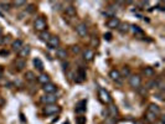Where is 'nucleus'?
Instances as JSON below:
<instances>
[{
  "instance_id": "obj_25",
  "label": "nucleus",
  "mask_w": 165,
  "mask_h": 124,
  "mask_svg": "<svg viewBox=\"0 0 165 124\" xmlns=\"http://www.w3.org/2000/svg\"><path fill=\"white\" fill-rule=\"evenodd\" d=\"M34 65L39 71H44V63L40 59H34Z\"/></svg>"
},
{
  "instance_id": "obj_31",
  "label": "nucleus",
  "mask_w": 165,
  "mask_h": 124,
  "mask_svg": "<svg viewBox=\"0 0 165 124\" xmlns=\"http://www.w3.org/2000/svg\"><path fill=\"white\" fill-rule=\"evenodd\" d=\"M71 51H72L73 53H76V55H77V53L81 52V47H80L78 45H75V46H72V47H71Z\"/></svg>"
},
{
  "instance_id": "obj_16",
  "label": "nucleus",
  "mask_w": 165,
  "mask_h": 124,
  "mask_svg": "<svg viewBox=\"0 0 165 124\" xmlns=\"http://www.w3.org/2000/svg\"><path fill=\"white\" fill-rule=\"evenodd\" d=\"M37 81H39V83H41V85H47V83H50V77H48V74H46V73H42V74H40V76L37 77Z\"/></svg>"
},
{
  "instance_id": "obj_24",
  "label": "nucleus",
  "mask_w": 165,
  "mask_h": 124,
  "mask_svg": "<svg viewBox=\"0 0 165 124\" xmlns=\"http://www.w3.org/2000/svg\"><path fill=\"white\" fill-rule=\"evenodd\" d=\"M25 78H26L28 81H30V82H34V81L36 79V76H35V73L32 72V71H26V73H25Z\"/></svg>"
},
{
  "instance_id": "obj_10",
  "label": "nucleus",
  "mask_w": 165,
  "mask_h": 124,
  "mask_svg": "<svg viewBox=\"0 0 165 124\" xmlns=\"http://www.w3.org/2000/svg\"><path fill=\"white\" fill-rule=\"evenodd\" d=\"M119 25H120V20L118 18H115V16H113V18H111L107 21V27L109 29H118Z\"/></svg>"
},
{
  "instance_id": "obj_5",
  "label": "nucleus",
  "mask_w": 165,
  "mask_h": 124,
  "mask_svg": "<svg viewBox=\"0 0 165 124\" xmlns=\"http://www.w3.org/2000/svg\"><path fill=\"white\" fill-rule=\"evenodd\" d=\"M76 31L81 37H86L88 35V26L86 22H80L76 26Z\"/></svg>"
},
{
  "instance_id": "obj_30",
  "label": "nucleus",
  "mask_w": 165,
  "mask_h": 124,
  "mask_svg": "<svg viewBox=\"0 0 165 124\" xmlns=\"http://www.w3.org/2000/svg\"><path fill=\"white\" fill-rule=\"evenodd\" d=\"M86 122H87V119H86L85 115H78V117H76V123L77 124H86Z\"/></svg>"
},
{
  "instance_id": "obj_37",
  "label": "nucleus",
  "mask_w": 165,
  "mask_h": 124,
  "mask_svg": "<svg viewBox=\"0 0 165 124\" xmlns=\"http://www.w3.org/2000/svg\"><path fill=\"white\" fill-rule=\"evenodd\" d=\"M92 45H93V46H94V45H96V46L98 45V40H97V39H94V37L92 39Z\"/></svg>"
},
{
  "instance_id": "obj_13",
  "label": "nucleus",
  "mask_w": 165,
  "mask_h": 124,
  "mask_svg": "<svg viewBox=\"0 0 165 124\" xmlns=\"http://www.w3.org/2000/svg\"><path fill=\"white\" fill-rule=\"evenodd\" d=\"M65 13H66V15H67L68 18H75V16H76V7L73 5H67L65 7Z\"/></svg>"
},
{
  "instance_id": "obj_17",
  "label": "nucleus",
  "mask_w": 165,
  "mask_h": 124,
  "mask_svg": "<svg viewBox=\"0 0 165 124\" xmlns=\"http://www.w3.org/2000/svg\"><path fill=\"white\" fill-rule=\"evenodd\" d=\"M56 56L59 57L60 60H66V59H67V51H66L65 48L59 47V48L56 50Z\"/></svg>"
},
{
  "instance_id": "obj_11",
  "label": "nucleus",
  "mask_w": 165,
  "mask_h": 124,
  "mask_svg": "<svg viewBox=\"0 0 165 124\" xmlns=\"http://www.w3.org/2000/svg\"><path fill=\"white\" fill-rule=\"evenodd\" d=\"M30 52H31V47L26 45V46H22V48L20 50L18 53H19V57H20V59L24 60V59H26V57L30 55Z\"/></svg>"
},
{
  "instance_id": "obj_34",
  "label": "nucleus",
  "mask_w": 165,
  "mask_h": 124,
  "mask_svg": "<svg viewBox=\"0 0 165 124\" xmlns=\"http://www.w3.org/2000/svg\"><path fill=\"white\" fill-rule=\"evenodd\" d=\"M0 6H3L1 7V9H4V10H9L10 9V7H9V3H0Z\"/></svg>"
},
{
  "instance_id": "obj_1",
  "label": "nucleus",
  "mask_w": 165,
  "mask_h": 124,
  "mask_svg": "<svg viewBox=\"0 0 165 124\" xmlns=\"http://www.w3.org/2000/svg\"><path fill=\"white\" fill-rule=\"evenodd\" d=\"M34 27H35L36 31H40V32L46 31L47 22H46V20H45L44 16H39V18L35 20V22H34Z\"/></svg>"
},
{
  "instance_id": "obj_36",
  "label": "nucleus",
  "mask_w": 165,
  "mask_h": 124,
  "mask_svg": "<svg viewBox=\"0 0 165 124\" xmlns=\"http://www.w3.org/2000/svg\"><path fill=\"white\" fill-rule=\"evenodd\" d=\"M34 10H35V6H34V5H30V6L28 7V11H29V13H32Z\"/></svg>"
},
{
  "instance_id": "obj_44",
  "label": "nucleus",
  "mask_w": 165,
  "mask_h": 124,
  "mask_svg": "<svg viewBox=\"0 0 165 124\" xmlns=\"http://www.w3.org/2000/svg\"><path fill=\"white\" fill-rule=\"evenodd\" d=\"M65 124H68V122H65Z\"/></svg>"
},
{
  "instance_id": "obj_19",
  "label": "nucleus",
  "mask_w": 165,
  "mask_h": 124,
  "mask_svg": "<svg viewBox=\"0 0 165 124\" xmlns=\"http://www.w3.org/2000/svg\"><path fill=\"white\" fill-rule=\"evenodd\" d=\"M109 77L113 79V81H115V82H119L120 81V73H119V71L118 70H112L111 72H109Z\"/></svg>"
},
{
  "instance_id": "obj_42",
  "label": "nucleus",
  "mask_w": 165,
  "mask_h": 124,
  "mask_svg": "<svg viewBox=\"0 0 165 124\" xmlns=\"http://www.w3.org/2000/svg\"><path fill=\"white\" fill-rule=\"evenodd\" d=\"M0 16H1V18H3V16H4V15H3V13H1V11H0Z\"/></svg>"
},
{
  "instance_id": "obj_14",
  "label": "nucleus",
  "mask_w": 165,
  "mask_h": 124,
  "mask_svg": "<svg viewBox=\"0 0 165 124\" xmlns=\"http://www.w3.org/2000/svg\"><path fill=\"white\" fill-rule=\"evenodd\" d=\"M86 104H87V101H86V99H82V101H80L78 104L76 105V108H75L76 113H82V112H85V111H86Z\"/></svg>"
},
{
  "instance_id": "obj_15",
  "label": "nucleus",
  "mask_w": 165,
  "mask_h": 124,
  "mask_svg": "<svg viewBox=\"0 0 165 124\" xmlns=\"http://www.w3.org/2000/svg\"><path fill=\"white\" fill-rule=\"evenodd\" d=\"M148 111L152 112V113H154L155 115H159V114H160V112H161L160 107H159L158 104H155V103H150V104H149V107H148Z\"/></svg>"
},
{
  "instance_id": "obj_38",
  "label": "nucleus",
  "mask_w": 165,
  "mask_h": 124,
  "mask_svg": "<svg viewBox=\"0 0 165 124\" xmlns=\"http://www.w3.org/2000/svg\"><path fill=\"white\" fill-rule=\"evenodd\" d=\"M160 124H165V119H164V117L160 118Z\"/></svg>"
},
{
  "instance_id": "obj_21",
  "label": "nucleus",
  "mask_w": 165,
  "mask_h": 124,
  "mask_svg": "<svg viewBox=\"0 0 165 124\" xmlns=\"http://www.w3.org/2000/svg\"><path fill=\"white\" fill-rule=\"evenodd\" d=\"M143 73L145 74V77H153L155 74V71L153 67H144L143 68Z\"/></svg>"
},
{
  "instance_id": "obj_26",
  "label": "nucleus",
  "mask_w": 165,
  "mask_h": 124,
  "mask_svg": "<svg viewBox=\"0 0 165 124\" xmlns=\"http://www.w3.org/2000/svg\"><path fill=\"white\" fill-rule=\"evenodd\" d=\"M119 73H120V77H129L130 76V68L127 67V66H124Z\"/></svg>"
},
{
  "instance_id": "obj_41",
  "label": "nucleus",
  "mask_w": 165,
  "mask_h": 124,
  "mask_svg": "<svg viewBox=\"0 0 165 124\" xmlns=\"http://www.w3.org/2000/svg\"><path fill=\"white\" fill-rule=\"evenodd\" d=\"M3 72V68H1V66H0V73H1Z\"/></svg>"
},
{
  "instance_id": "obj_33",
  "label": "nucleus",
  "mask_w": 165,
  "mask_h": 124,
  "mask_svg": "<svg viewBox=\"0 0 165 124\" xmlns=\"http://www.w3.org/2000/svg\"><path fill=\"white\" fill-rule=\"evenodd\" d=\"M103 37H104V40H107V41H111V40H112V34H111V32H107V34L103 35Z\"/></svg>"
},
{
  "instance_id": "obj_40",
  "label": "nucleus",
  "mask_w": 165,
  "mask_h": 124,
  "mask_svg": "<svg viewBox=\"0 0 165 124\" xmlns=\"http://www.w3.org/2000/svg\"><path fill=\"white\" fill-rule=\"evenodd\" d=\"M135 124H143L142 122H135Z\"/></svg>"
},
{
  "instance_id": "obj_23",
  "label": "nucleus",
  "mask_w": 165,
  "mask_h": 124,
  "mask_svg": "<svg viewBox=\"0 0 165 124\" xmlns=\"http://www.w3.org/2000/svg\"><path fill=\"white\" fill-rule=\"evenodd\" d=\"M108 112H109V115H111L112 118H114L115 115L118 114V109H117V107H115V105H113V104L108 107Z\"/></svg>"
},
{
  "instance_id": "obj_27",
  "label": "nucleus",
  "mask_w": 165,
  "mask_h": 124,
  "mask_svg": "<svg viewBox=\"0 0 165 124\" xmlns=\"http://www.w3.org/2000/svg\"><path fill=\"white\" fill-rule=\"evenodd\" d=\"M50 37H51V35H50V32H48V31H42V32H41V35H40V39L42 41H45V42H47Z\"/></svg>"
},
{
  "instance_id": "obj_12",
  "label": "nucleus",
  "mask_w": 165,
  "mask_h": 124,
  "mask_svg": "<svg viewBox=\"0 0 165 124\" xmlns=\"http://www.w3.org/2000/svg\"><path fill=\"white\" fill-rule=\"evenodd\" d=\"M93 57H94V51L92 48H86L85 51H83V59L85 61H92L93 60Z\"/></svg>"
},
{
  "instance_id": "obj_7",
  "label": "nucleus",
  "mask_w": 165,
  "mask_h": 124,
  "mask_svg": "<svg viewBox=\"0 0 165 124\" xmlns=\"http://www.w3.org/2000/svg\"><path fill=\"white\" fill-rule=\"evenodd\" d=\"M46 44H47L48 48L57 50V48H59V46H60V37L56 36V35H52L50 39H48V41H47Z\"/></svg>"
},
{
  "instance_id": "obj_43",
  "label": "nucleus",
  "mask_w": 165,
  "mask_h": 124,
  "mask_svg": "<svg viewBox=\"0 0 165 124\" xmlns=\"http://www.w3.org/2000/svg\"><path fill=\"white\" fill-rule=\"evenodd\" d=\"M0 79H1V73H0Z\"/></svg>"
},
{
  "instance_id": "obj_22",
  "label": "nucleus",
  "mask_w": 165,
  "mask_h": 124,
  "mask_svg": "<svg viewBox=\"0 0 165 124\" xmlns=\"http://www.w3.org/2000/svg\"><path fill=\"white\" fill-rule=\"evenodd\" d=\"M15 67L18 68V71H21V70H24V67H25V61H24V60H21V59L16 60V61H15Z\"/></svg>"
},
{
  "instance_id": "obj_9",
  "label": "nucleus",
  "mask_w": 165,
  "mask_h": 124,
  "mask_svg": "<svg viewBox=\"0 0 165 124\" xmlns=\"http://www.w3.org/2000/svg\"><path fill=\"white\" fill-rule=\"evenodd\" d=\"M42 89H44V92L46 94H55L56 91H57V86L50 82V83H47V85H44Z\"/></svg>"
},
{
  "instance_id": "obj_28",
  "label": "nucleus",
  "mask_w": 165,
  "mask_h": 124,
  "mask_svg": "<svg viewBox=\"0 0 165 124\" xmlns=\"http://www.w3.org/2000/svg\"><path fill=\"white\" fill-rule=\"evenodd\" d=\"M129 29L133 31V34H140V35H143V30L140 29L139 26H137V25H132Z\"/></svg>"
},
{
  "instance_id": "obj_32",
  "label": "nucleus",
  "mask_w": 165,
  "mask_h": 124,
  "mask_svg": "<svg viewBox=\"0 0 165 124\" xmlns=\"http://www.w3.org/2000/svg\"><path fill=\"white\" fill-rule=\"evenodd\" d=\"M13 5L14 6H18V7H21V6H25L26 5V1H19V0H18V1H14Z\"/></svg>"
},
{
  "instance_id": "obj_4",
  "label": "nucleus",
  "mask_w": 165,
  "mask_h": 124,
  "mask_svg": "<svg viewBox=\"0 0 165 124\" xmlns=\"http://www.w3.org/2000/svg\"><path fill=\"white\" fill-rule=\"evenodd\" d=\"M129 86L134 89H138L142 86V77L139 74H133V76H129Z\"/></svg>"
},
{
  "instance_id": "obj_39",
  "label": "nucleus",
  "mask_w": 165,
  "mask_h": 124,
  "mask_svg": "<svg viewBox=\"0 0 165 124\" xmlns=\"http://www.w3.org/2000/svg\"><path fill=\"white\" fill-rule=\"evenodd\" d=\"M1 34H3V29L0 27V36H1Z\"/></svg>"
},
{
  "instance_id": "obj_6",
  "label": "nucleus",
  "mask_w": 165,
  "mask_h": 124,
  "mask_svg": "<svg viewBox=\"0 0 165 124\" xmlns=\"http://www.w3.org/2000/svg\"><path fill=\"white\" fill-rule=\"evenodd\" d=\"M75 81L77 83H82V82L86 81V70L83 67H78L75 74Z\"/></svg>"
},
{
  "instance_id": "obj_2",
  "label": "nucleus",
  "mask_w": 165,
  "mask_h": 124,
  "mask_svg": "<svg viewBox=\"0 0 165 124\" xmlns=\"http://www.w3.org/2000/svg\"><path fill=\"white\" fill-rule=\"evenodd\" d=\"M98 96H100L101 101L103 103H106V104H109L112 102V97H111L109 92L107 89H104V88H98Z\"/></svg>"
},
{
  "instance_id": "obj_3",
  "label": "nucleus",
  "mask_w": 165,
  "mask_h": 124,
  "mask_svg": "<svg viewBox=\"0 0 165 124\" xmlns=\"http://www.w3.org/2000/svg\"><path fill=\"white\" fill-rule=\"evenodd\" d=\"M61 112V108L57 104H47L44 107V114L46 115H54Z\"/></svg>"
},
{
  "instance_id": "obj_29",
  "label": "nucleus",
  "mask_w": 165,
  "mask_h": 124,
  "mask_svg": "<svg viewBox=\"0 0 165 124\" xmlns=\"http://www.w3.org/2000/svg\"><path fill=\"white\" fill-rule=\"evenodd\" d=\"M118 30L122 32V34H124V32H127V31L129 30V25H128V24H122V22H120V25L118 26Z\"/></svg>"
},
{
  "instance_id": "obj_18",
  "label": "nucleus",
  "mask_w": 165,
  "mask_h": 124,
  "mask_svg": "<svg viewBox=\"0 0 165 124\" xmlns=\"http://www.w3.org/2000/svg\"><path fill=\"white\" fill-rule=\"evenodd\" d=\"M22 46H24V42L21 40H15V41H13V44H11L13 50H14V51H18V52L22 48Z\"/></svg>"
},
{
  "instance_id": "obj_8",
  "label": "nucleus",
  "mask_w": 165,
  "mask_h": 124,
  "mask_svg": "<svg viewBox=\"0 0 165 124\" xmlns=\"http://www.w3.org/2000/svg\"><path fill=\"white\" fill-rule=\"evenodd\" d=\"M57 96H55V94H45V96H42L41 97V102H42L44 104H55L56 102H57Z\"/></svg>"
},
{
  "instance_id": "obj_20",
  "label": "nucleus",
  "mask_w": 165,
  "mask_h": 124,
  "mask_svg": "<svg viewBox=\"0 0 165 124\" xmlns=\"http://www.w3.org/2000/svg\"><path fill=\"white\" fill-rule=\"evenodd\" d=\"M156 118H158V115H155L154 113H152V112H149V111H146V113H145V119H146L148 122L153 123V122L156 120Z\"/></svg>"
},
{
  "instance_id": "obj_35",
  "label": "nucleus",
  "mask_w": 165,
  "mask_h": 124,
  "mask_svg": "<svg viewBox=\"0 0 165 124\" xmlns=\"http://www.w3.org/2000/svg\"><path fill=\"white\" fill-rule=\"evenodd\" d=\"M7 55H9V51H7V50H5V48L0 50V56H7Z\"/></svg>"
}]
</instances>
